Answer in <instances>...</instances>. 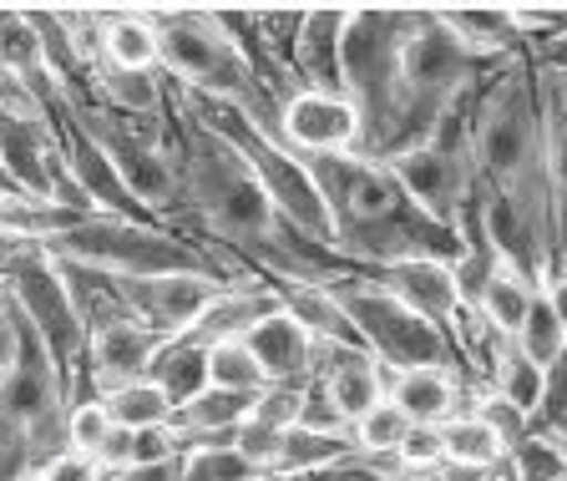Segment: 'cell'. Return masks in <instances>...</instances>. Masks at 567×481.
Instances as JSON below:
<instances>
[{"mask_svg": "<svg viewBox=\"0 0 567 481\" xmlns=\"http://www.w3.org/2000/svg\"><path fill=\"white\" fill-rule=\"evenodd\" d=\"M177 481H259V471L238 457L234 441H224V447L183 451V477Z\"/></svg>", "mask_w": 567, "mask_h": 481, "instance_id": "31", "label": "cell"}, {"mask_svg": "<svg viewBox=\"0 0 567 481\" xmlns=\"http://www.w3.org/2000/svg\"><path fill=\"white\" fill-rule=\"evenodd\" d=\"M476 390L441 365H421V370H395L385 380V400L405 416L411 426H446L451 416H461L472 406Z\"/></svg>", "mask_w": 567, "mask_h": 481, "instance_id": "15", "label": "cell"}, {"mask_svg": "<svg viewBox=\"0 0 567 481\" xmlns=\"http://www.w3.org/2000/svg\"><path fill=\"white\" fill-rule=\"evenodd\" d=\"M183 477V457H167V461H142V467H127L117 477L106 481H177Z\"/></svg>", "mask_w": 567, "mask_h": 481, "instance_id": "39", "label": "cell"}, {"mask_svg": "<svg viewBox=\"0 0 567 481\" xmlns=\"http://www.w3.org/2000/svg\"><path fill=\"white\" fill-rule=\"evenodd\" d=\"M446 467V451H441V426H411L405 441L395 447V471L401 477H431V471Z\"/></svg>", "mask_w": 567, "mask_h": 481, "instance_id": "33", "label": "cell"}, {"mask_svg": "<svg viewBox=\"0 0 567 481\" xmlns=\"http://www.w3.org/2000/svg\"><path fill=\"white\" fill-rule=\"evenodd\" d=\"M51 258L82 264L106 279H163V274H208L218 284H244L254 274L234 269L228 258L213 248L193 244V238L173 234L163 224H132V218H106V213H86L66 228L61 238L41 244Z\"/></svg>", "mask_w": 567, "mask_h": 481, "instance_id": "5", "label": "cell"}, {"mask_svg": "<svg viewBox=\"0 0 567 481\" xmlns=\"http://www.w3.org/2000/svg\"><path fill=\"white\" fill-rule=\"evenodd\" d=\"M476 96V92H472ZM472 96H461L436 132L411 147V153L390 157V177L401 183V193L436 224L456 228L466 213L476 208V163H472Z\"/></svg>", "mask_w": 567, "mask_h": 481, "instance_id": "9", "label": "cell"}, {"mask_svg": "<svg viewBox=\"0 0 567 481\" xmlns=\"http://www.w3.org/2000/svg\"><path fill=\"white\" fill-rule=\"evenodd\" d=\"M370 279L385 294H395L411 315H421L425 325H436L451 345H456V319H461V294H456V269L436 264V258H405V264H390L375 269Z\"/></svg>", "mask_w": 567, "mask_h": 481, "instance_id": "12", "label": "cell"}, {"mask_svg": "<svg viewBox=\"0 0 567 481\" xmlns=\"http://www.w3.org/2000/svg\"><path fill=\"white\" fill-rule=\"evenodd\" d=\"M16 481H47V471H25V477H16Z\"/></svg>", "mask_w": 567, "mask_h": 481, "instance_id": "43", "label": "cell"}, {"mask_svg": "<svg viewBox=\"0 0 567 481\" xmlns=\"http://www.w3.org/2000/svg\"><path fill=\"white\" fill-rule=\"evenodd\" d=\"M512 350L517 355H527L532 365H553L557 355L567 350V335H563V325H557V315H553V305L543 299V289L532 294V305H527V319H522V329L512 335Z\"/></svg>", "mask_w": 567, "mask_h": 481, "instance_id": "28", "label": "cell"}, {"mask_svg": "<svg viewBox=\"0 0 567 481\" xmlns=\"http://www.w3.org/2000/svg\"><path fill=\"white\" fill-rule=\"evenodd\" d=\"M279 309V294L269 289L264 279H244V284H224V289L208 299V309L198 315V325L188 329V340H198L203 350L208 345H228V340H244L248 329L269 319Z\"/></svg>", "mask_w": 567, "mask_h": 481, "instance_id": "17", "label": "cell"}, {"mask_svg": "<svg viewBox=\"0 0 567 481\" xmlns=\"http://www.w3.org/2000/svg\"><path fill=\"white\" fill-rule=\"evenodd\" d=\"M315 380L330 390V400L340 406V416L354 426L375 400H385L390 370L370 350H360V345H319L315 350Z\"/></svg>", "mask_w": 567, "mask_h": 481, "instance_id": "13", "label": "cell"}, {"mask_svg": "<svg viewBox=\"0 0 567 481\" xmlns=\"http://www.w3.org/2000/svg\"><path fill=\"white\" fill-rule=\"evenodd\" d=\"M147 21H153V35H157V71L177 92L234 106L264 137L279 142V102L264 92V82L254 76L244 51L218 25V16L177 6V11H147Z\"/></svg>", "mask_w": 567, "mask_h": 481, "instance_id": "3", "label": "cell"}, {"mask_svg": "<svg viewBox=\"0 0 567 481\" xmlns=\"http://www.w3.org/2000/svg\"><path fill=\"white\" fill-rule=\"evenodd\" d=\"M431 16L441 21V31H446L451 41H461V47L482 61L502 66V61L532 57L527 31H522L512 6H431Z\"/></svg>", "mask_w": 567, "mask_h": 481, "instance_id": "14", "label": "cell"}, {"mask_svg": "<svg viewBox=\"0 0 567 481\" xmlns=\"http://www.w3.org/2000/svg\"><path fill=\"white\" fill-rule=\"evenodd\" d=\"M309 177L319 188V203L330 213V248L350 258L354 269H390L405 258H436V264H456L461 234L436 218H425L401 183L390 177L385 163H370L360 153L340 157H305Z\"/></svg>", "mask_w": 567, "mask_h": 481, "instance_id": "2", "label": "cell"}, {"mask_svg": "<svg viewBox=\"0 0 567 481\" xmlns=\"http://www.w3.org/2000/svg\"><path fill=\"white\" fill-rule=\"evenodd\" d=\"M405 431H411V421H405L390 400H375L360 421L350 426V447L360 451V457H385V461H395V447L405 441Z\"/></svg>", "mask_w": 567, "mask_h": 481, "instance_id": "29", "label": "cell"}, {"mask_svg": "<svg viewBox=\"0 0 567 481\" xmlns=\"http://www.w3.org/2000/svg\"><path fill=\"white\" fill-rule=\"evenodd\" d=\"M259 481H269V477H259Z\"/></svg>", "mask_w": 567, "mask_h": 481, "instance_id": "45", "label": "cell"}, {"mask_svg": "<svg viewBox=\"0 0 567 481\" xmlns=\"http://www.w3.org/2000/svg\"><path fill=\"white\" fill-rule=\"evenodd\" d=\"M486 396H496L502 406H512L517 416H527V421H532L537 400H543V365H532L527 355L507 350L502 360H496L492 380H486Z\"/></svg>", "mask_w": 567, "mask_h": 481, "instance_id": "26", "label": "cell"}, {"mask_svg": "<svg viewBox=\"0 0 567 481\" xmlns=\"http://www.w3.org/2000/svg\"><path fill=\"white\" fill-rule=\"evenodd\" d=\"M472 163L482 234L517 274L543 284L557 269V213L547 188L537 61L517 57L472 96Z\"/></svg>", "mask_w": 567, "mask_h": 481, "instance_id": "1", "label": "cell"}, {"mask_svg": "<svg viewBox=\"0 0 567 481\" xmlns=\"http://www.w3.org/2000/svg\"><path fill=\"white\" fill-rule=\"evenodd\" d=\"M16 340H21V315H16L11 294H6V279H0V376H6L16 360Z\"/></svg>", "mask_w": 567, "mask_h": 481, "instance_id": "38", "label": "cell"}, {"mask_svg": "<svg viewBox=\"0 0 567 481\" xmlns=\"http://www.w3.org/2000/svg\"><path fill=\"white\" fill-rule=\"evenodd\" d=\"M224 289L208 274H163V279H112L117 305L137 319L142 329H153L157 340H177L198 325V315L208 309V299Z\"/></svg>", "mask_w": 567, "mask_h": 481, "instance_id": "10", "label": "cell"}, {"mask_svg": "<svg viewBox=\"0 0 567 481\" xmlns=\"http://www.w3.org/2000/svg\"><path fill=\"white\" fill-rule=\"evenodd\" d=\"M102 406L112 416V426H122V431H157V426L173 421V406L153 380H127V386L106 390Z\"/></svg>", "mask_w": 567, "mask_h": 481, "instance_id": "24", "label": "cell"}, {"mask_svg": "<svg viewBox=\"0 0 567 481\" xmlns=\"http://www.w3.org/2000/svg\"><path fill=\"white\" fill-rule=\"evenodd\" d=\"M96 66L112 71H157V35L147 11H102Z\"/></svg>", "mask_w": 567, "mask_h": 481, "instance_id": "19", "label": "cell"}, {"mask_svg": "<svg viewBox=\"0 0 567 481\" xmlns=\"http://www.w3.org/2000/svg\"><path fill=\"white\" fill-rule=\"evenodd\" d=\"M350 21V6H315L305 11V31L295 47V82L305 92L340 96V35Z\"/></svg>", "mask_w": 567, "mask_h": 481, "instance_id": "18", "label": "cell"}, {"mask_svg": "<svg viewBox=\"0 0 567 481\" xmlns=\"http://www.w3.org/2000/svg\"><path fill=\"white\" fill-rule=\"evenodd\" d=\"M11 198H21V193H16V183L6 177V167H0V203H11Z\"/></svg>", "mask_w": 567, "mask_h": 481, "instance_id": "42", "label": "cell"}, {"mask_svg": "<svg viewBox=\"0 0 567 481\" xmlns=\"http://www.w3.org/2000/svg\"><path fill=\"white\" fill-rule=\"evenodd\" d=\"M66 406L71 396L61 365L21 319L16 360L0 376V481L41 471L51 457L66 451Z\"/></svg>", "mask_w": 567, "mask_h": 481, "instance_id": "6", "label": "cell"}, {"mask_svg": "<svg viewBox=\"0 0 567 481\" xmlns=\"http://www.w3.org/2000/svg\"><path fill=\"white\" fill-rule=\"evenodd\" d=\"M147 380L163 390L167 406L177 411V406H188L198 390H208V350H203L198 340H188V335H177V340H167L163 350L153 355Z\"/></svg>", "mask_w": 567, "mask_h": 481, "instance_id": "21", "label": "cell"}, {"mask_svg": "<svg viewBox=\"0 0 567 481\" xmlns=\"http://www.w3.org/2000/svg\"><path fill=\"white\" fill-rule=\"evenodd\" d=\"M395 477H401V471H395V461L360 457V451H350V457L330 461V467L305 471V477H279V481H395Z\"/></svg>", "mask_w": 567, "mask_h": 481, "instance_id": "36", "label": "cell"}, {"mask_svg": "<svg viewBox=\"0 0 567 481\" xmlns=\"http://www.w3.org/2000/svg\"><path fill=\"white\" fill-rule=\"evenodd\" d=\"M244 350L254 355V365L264 370V386H309L315 380V350L309 329L299 319H289L284 309H274L269 319L244 335Z\"/></svg>", "mask_w": 567, "mask_h": 481, "instance_id": "16", "label": "cell"}, {"mask_svg": "<svg viewBox=\"0 0 567 481\" xmlns=\"http://www.w3.org/2000/svg\"><path fill=\"white\" fill-rule=\"evenodd\" d=\"M324 289L334 294V305H340V315L350 319L354 340H360V350H370L380 365H385L390 376L395 370H421V365H441V370H456L461 380H466V365H461V350L441 335L436 325H425L421 315H411V309L395 299V294H385L370 274H354V279H334L324 284Z\"/></svg>", "mask_w": 567, "mask_h": 481, "instance_id": "8", "label": "cell"}, {"mask_svg": "<svg viewBox=\"0 0 567 481\" xmlns=\"http://www.w3.org/2000/svg\"><path fill=\"white\" fill-rule=\"evenodd\" d=\"M532 431H543L557 447H567V350L543 370V400L532 411Z\"/></svg>", "mask_w": 567, "mask_h": 481, "instance_id": "32", "label": "cell"}, {"mask_svg": "<svg viewBox=\"0 0 567 481\" xmlns=\"http://www.w3.org/2000/svg\"><path fill=\"white\" fill-rule=\"evenodd\" d=\"M112 431V416H106L102 400H71L66 406V451H82V457H96V447Z\"/></svg>", "mask_w": 567, "mask_h": 481, "instance_id": "34", "label": "cell"}, {"mask_svg": "<svg viewBox=\"0 0 567 481\" xmlns=\"http://www.w3.org/2000/svg\"><path fill=\"white\" fill-rule=\"evenodd\" d=\"M492 71L496 61L472 57L461 41H451L441 31L431 6H415L411 35H405V51H401V82H395V117H390V137L380 147V163L421 147L436 132V122L461 96H472Z\"/></svg>", "mask_w": 567, "mask_h": 481, "instance_id": "4", "label": "cell"}, {"mask_svg": "<svg viewBox=\"0 0 567 481\" xmlns=\"http://www.w3.org/2000/svg\"><path fill=\"white\" fill-rule=\"evenodd\" d=\"M350 436H319V431H299V426H289L279 441V457H274L269 467V481L279 477H305V471H319L330 467V461L350 457Z\"/></svg>", "mask_w": 567, "mask_h": 481, "instance_id": "23", "label": "cell"}, {"mask_svg": "<svg viewBox=\"0 0 567 481\" xmlns=\"http://www.w3.org/2000/svg\"><path fill=\"white\" fill-rule=\"evenodd\" d=\"M532 61H543V66H563L567 71V35L563 41H547V47L532 51Z\"/></svg>", "mask_w": 567, "mask_h": 481, "instance_id": "41", "label": "cell"}, {"mask_svg": "<svg viewBox=\"0 0 567 481\" xmlns=\"http://www.w3.org/2000/svg\"><path fill=\"white\" fill-rule=\"evenodd\" d=\"M279 142L295 157H340L360 147V117L334 92H295L279 106Z\"/></svg>", "mask_w": 567, "mask_h": 481, "instance_id": "11", "label": "cell"}, {"mask_svg": "<svg viewBox=\"0 0 567 481\" xmlns=\"http://www.w3.org/2000/svg\"><path fill=\"white\" fill-rule=\"evenodd\" d=\"M208 386L244 390V396H259V390H264V370L254 365V355L244 350V340L208 345Z\"/></svg>", "mask_w": 567, "mask_h": 481, "instance_id": "30", "label": "cell"}, {"mask_svg": "<svg viewBox=\"0 0 567 481\" xmlns=\"http://www.w3.org/2000/svg\"><path fill=\"white\" fill-rule=\"evenodd\" d=\"M41 471H47V481H106L102 467H96L92 457H82V451H61V457H51Z\"/></svg>", "mask_w": 567, "mask_h": 481, "instance_id": "37", "label": "cell"}, {"mask_svg": "<svg viewBox=\"0 0 567 481\" xmlns=\"http://www.w3.org/2000/svg\"><path fill=\"white\" fill-rule=\"evenodd\" d=\"M16 82V76H11V71H6V66H0V92H6V86H11Z\"/></svg>", "mask_w": 567, "mask_h": 481, "instance_id": "44", "label": "cell"}, {"mask_svg": "<svg viewBox=\"0 0 567 481\" xmlns=\"http://www.w3.org/2000/svg\"><path fill=\"white\" fill-rule=\"evenodd\" d=\"M441 451H446V467H461V471H496L507 461L502 436H496L476 411H461L441 426Z\"/></svg>", "mask_w": 567, "mask_h": 481, "instance_id": "22", "label": "cell"}, {"mask_svg": "<svg viewBox=\"0 0 567 481\" xmlns=\"http://www.w3.org/2000/svg\"><path fill=\"white\" fill-rule=\"evenodd\" d=\"M543 299L553 305V315H557V325H563V335H567V269H553L543 279Z\"/></svg>", "mask_w": 567, "mask_h": 481, "instance_id": "40", "label": "cell"}, {"mask_svg": "<svg viewBox=\"0 0 567 481\" xmlns=\"http://www.w3.org/2000/svg\"><path fill=\"white\" fill-rule=\"evenodd\" d=\"M543 289V284H532L527 274H517L507 264V258H496V269L486 274V284H482V299H476V309L472 315L482 319L486 329H496L502 340H512L522 329V319H527V305H532V294Z\"/></svg>", "mask_w": 567, "mask_h": 481, "instance_id": "20", "label": "cell"}, {"mask_svg": "<svg viewBox=\"0 0 567 481\" xmlns=\"http://www.w3.org/2000/svg\"><path fill=\"white\" fill-rule=\"evenodd\" d=\"M502 471H507V481H567V451L557 447L553 436L527 431L522 441L507 447Z\"/></svg>", "mask_w": 567, "mask_h": 481, "instance_id": "27", "label": "cell"}, {"mask_svg": "<svg viewBox=\"0 0 567 481\" xmlns=\"http://www.w3.org/2000/svg\"><path fill=\"white\" fill-rule=\"evenodd\" d=\"M0 66L11 71L16 82H25V86L51 82L47 61H41V41H35L25 11H16V6H0Z\"/></svg>", "mask_w": 567, "mask_h": 481, "instance_id": "25", "label": "cell"}, {"mask_svg": "<svg viewBox=\"0 0 567 481\" xmlns=\"http://www.w3.org/2000/svg\"><path fill=\"white\" fill-rule=\"evenodd\" d=\"M295 426H299V431H319V436H350V421L340 416V406H334L330 390L319 386V380H309V386L299 390Z\"/></svg>", "mask_w": 567, "mask_h": 481, "instance_id": "35", "label": "cell"}, {"mask_svg": "<svg viewBox=\"0 0 567 481\" xmlns=\"http://www.w3.org/2000/svg\"><path fill=\"white\" fill-rule=\"evenodd\" d=\"M411 16L415 11H401V6H350V21L340 35V96L360 117V147L354 153L370 157V163H380V147L390 137Z\"/></svg>", "mask_w": 567, "mask_h": 481, "instance_id": "7", "label": "cell"}]
</instances>
